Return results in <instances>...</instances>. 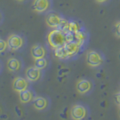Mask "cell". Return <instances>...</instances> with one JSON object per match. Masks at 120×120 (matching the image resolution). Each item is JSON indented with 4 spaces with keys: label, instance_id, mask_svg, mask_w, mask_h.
Wrapping results in <instances>:
<instances>
[{
    "label": "cell",
    "instance_id": "6da1fadb",
    "mask_svg": "<svg viewBox=\"0 0 120 120\" xmlns=\"http://www.w3.org/2000/svg\"><path fill=\"white\" fill-rule=\"evenodd\" d=\"M47 41L49 44L53 48L62 47L65 44V32L59 29L52 30L49 33L47 36Z\"/></svg>",
    "mask_w": 120,
    "mask_h": 120
},
{
    "label": "cell",
    "instance_id": "7a4b0ae2",
    "mask_svg": "<svg viewBox=\"0 0 120 120\" xmlns=\"http://www.w3.org/2000/svg\"><path fill=\"white\" fill-rule=\"evenodd\" d=\"M7 44L8 47L11 50H17L22 47V44H23V40L20 35H16V34H12L8 38Z\"/></svg>",
    "mask_w": 120,
    "mask_h": 120
},
{
    "label": "cell",
    "instance_id": "3957f363",
    "mask_svg": "<svg viewBox=\"0 0 120 120\" xmlns=\"http://www.w3.org/2000/svg\"><path fill=\"white\" fill-rule=\"evenodd\" d=\"M86 111L81 105H74L71 110V116L74 120H82L85 117Z\"/></svg>",
    "mask_w": 120,
    "mask_h": 120
},
{
    "label": "cell",
    "instance_id": "277c9868",
    "mask_svg": "<svg viewBox=\"0 0 120 120\" xmlns=\"http://www.w3.org/2000/svg\"><path fill=\"white\" fill-rule=\"evenodd\" d=\"M87 62L90 66L96 67L102 62L101 56L95 51H90L87 54Z\"/></svg>",
    "mask_w": 120,
    "mask_h": 120
},
{
    "label": "cell",
    "instance_id": "5b68a950",
    "mask_svg": "<svg viewBox=\"0 0 120 120\" xmlns=\"http://www.w3.org/2000/svg\"><path fill=\"white\" fill-rule=\"evenodd\" d=\"M50 6L49 0H34L32 4V8L36 12H44Z\"/></svg>",
    "mask_w": 120,
    "mask_h": 120
},
{
    "label": "cell",
    "instance_id": "8992f818",
    "mask_svg": "<svg viewBox=\"0 0 120 120\" xmlns=\"http://www.w3.org/2000/svg\"><path fill=\"white\" fill-rule=\"evenodd\" d=\"M28 86V82L24 78L22 77H16L13 82V89L16 92H20L26 89Z\"/></svg>",
    "mask_w": 120,
    "mask_h": 120
},
{
    "label": "cell",
    "instance_id": "52a82bcc",
    "mask_svg": "<svg viewBox=\"0 0 120 120\" xmlns=\"http://www.w3.org/2000/svg\"><path fill=\"white\" fill-rule=\"evenodd\" d=\"M26 77L30 81H36L40 78L41 71L40 69L37 68L35 67H30L27 68L26 71Z\"/></svg>",
    "mask_w": 120,
    "mask_h": 120
},
{
    "label": "cell",
    "instance_id": "ba28073f",
    "mask_svg": "<svg viewBox=\"0 0 120 120\" xmlns=\"http://www.w3.org/2000/svg\"><path fill=\"white\" fill-rule=\"evenodd\" d=\"M62 19L60 18L57 14H50L47 15L46 18L47 24L51 28H58L60 24Z\"/></svg>",
    "mask_w": 120,
    "mask_h": 120
},
{
    "label": "cell",
    "instance_id": "9c48e42d",
    "mask_svg": "<svg viewBox=\"0 0 120 120\" xmlns=\"http://www.w3.org/2000/svg\"><path fill=\"white\" fill-rule=\"evenodd\" d=\"M64 47H65V50H66L69 57L76 54L79 50V48H80L77 43L75 42V41H72V42H66L65 44H64Z\"/></svg>",
    "mask_w": 120,
    "mask_h": 120
},
{
    "label": "cell",
    "instance_id": "30bf717a",
    "mask_svg": "<svg viewBox=\"0 0 120 120\" xmlns=\"http://www.w3.org/2000/svg\"><path fill=\"white\" fill-rule=\"evenodd\" d=\"M31 54L34 59L43 58L45 56V50L44 48L39 44H35L32 47Z\"/></svg>",
    "mask_w": 120,
    "mask_h": 120
},
{
    "label": "cell",
    "instance_id": "8fae6325",
    "mask_svg": "<svg viewBox=\"0 0 120 120\" xmlns=\"http://www.w3.org/2000/svg\"><path fill=\"white\" fill-rule=\"evenodd\" d=\"M91 89V83L86 80H81L77 83V89L80 93H86Z\"/></svg>",
    "mask_w": 120,
    "mask_h": 120
},
{
    "label": "cell",
    "instance_id": "7c38bea8",
    "mask_svg": "<svg viewBox=\"0 0 120 120\" xmlns=\"http://www.w3.org/2000/svg\"><path fill=\"white\" fill-rule=\"evenodd\" d=\"M47 100L42 97H38L33 101V106L37 110H44L47 107Z\"/></svg>",
    "mask_w": 120,
    "mask_h": 120
},
{
    "label": "cell",
    "instance_id": "4fadbf2b",
    "mask_svg": "<svg viewBox=\"0 0 120 120\" xmlns=\"http://www.w3.org/2000/svg\"><path fill=\"white\" fill-rule=\"evenodd\" d=\"M7 67L11 71H18L20 68V63L19 60L15 58H11L8 59L7 63Z\"/></svg>",
    "mask_w": 120,
    "mask_h": 120
},
{
    "label": "cell",
    "instance_id": "5bb4252c",
    "mask_svg": "<svg viewBox=\"0 0 120 120\" xmlns=\"http://www.w3.org/2000/svg\"><path fill=\"white\" fill-rule=\"evenodd\" d=\"M19 96H20V100L22 103H28L31 101L32 98V94L29 90L25 89L23 91L19 92Z\"/></svg>",
    "mask_w": 120,
    "mask_h": 120
},
{
    "label": "cell",
    "instance_id": "9a60e30c",
    "mask_svg": "<svg viewBox=\"0 0 120 120\" xmlns=\"http://www.w3.org/2000/svg\"><path fill=\"white\" fill-rule=\"evenodd\" d=\"M54 54L56 56V57H57L59 59H65L69 58V56H68V55L66 50H65L64 45L62 47L55 48Z\"/></svg>",
    "mask_w": 120,
    "mask_h": 120
},
{
    "label": "cell",
    "instance_id": "2e32d148",
    "mask_svg": "<svg viewBox=\"0 0 120 120\" xmlns=\"http://www.w3.org/2000/svg\"><path fill=\"white\" fill-rule=\"evenodd\" d=\"M47 65V62L44 57L35 59V67L40 70L44 69Z\"/></svg>",
    "mask_w": 120,
    "mask_h": 120
},
{
    "label": "cell",
    "instance_id": "e0dca14e",
    "mask_svg": "<svg viewBox=\"0 0 120 120\" xmlns=\"http://www.w3.org/2000/svg\"><path fill=\"white\" fill-rule=\"evenodd\" d=\"M80 30V26L76 21H70L68 24V31L75 33Z\"/></svg>",
    "mask_w": 120,
    "mask_h": 120
},
{
    "label": "cell",
    "instance_id": "ac0fdd59",
    "mask_svg": "<svg viewBox=\"0 0 120 120\" xmlns=\"http://www.w3.org/2000/svg\"><path fill=\"white\" fill-rule=\"evenodd\" d=\"M74 41L75 42H79V41H84L85 38H86V34L80 31V30H79L77 32L74 33Z\"/></svg>",
    "mask_w": 120,
    "mask_h": 120
},
{
    "label": "cell",
    "instance_id": "d6986e66",
    "mask_svg": "<svg viewBox=\"0 0 120 120\" xmlns=\"http://www.w3.org/2000/svg\"><path fill=\"white\" fill-rule=\"evenodd\" d=\"M65 43L66 42H72L74 41V34L67 31L65 32Z\"/></svg>",
    "mask_w": 120,
    "mask_h": 120
},
{
    "label": "cell",
    "instance_id": "ffe728a7",
    "mask_svg": "<svg viewBox=\"0 0 120 120\" xmlns=\"http://www.w3.org/2000/svg\"><path fill=\"white\" fill-rule=\"evenodd\" d=\"M8 47V44L5 41H4L2 39H0V52H4Z\"/></svg>",
    "mask_w": 120,
    "mask_h": 120
},
{
    "label": "cell",
    "instance_id": "44dd1931",
    "mask_svg": "<svg viewBox=\"0 0 120 120\" xmlns=\"http://www.w3.org/2000/svg\"><path fill=\"white\" fill-rule=\"evenodd\" d=\"M115 29H116V35H117L118 37H120V22H117V23L116 24Z\"/></svg>",
    "mask_w": 120,
    "mask_h": 120
},
{
    "label": "cell",
    "instance_id": "7402d4cb",
    "mask_svg": "<svg viewBox=\"0 0 120 120\" xmlns=\"http://www.w3.org/2000/svg\"><path fill=\"white\" fill-rule=\"evenodd\" d=\"M15 110H16L17 114L18 116H22V111L18 108V107H16V108H15Z\"/></svg>",
    "mask_w": 120,
    "mask_h": 120
},
{
    "label": "cell",
    "instance_id": "603a6c76",
    "mask_svg": "<svg viewBox=\"0 0 120 120\" xmlns=\"http://www.w3.org/2000/svg\"><path fill=\"white\" fill-rule=\"evenodd\" d=\"M69 69H62L61 71H59V74H62V73H66V72H68Z\"/></svg>",
    "mask_w": 120,
    "mask_h": 120
},
{
    "label": "cell",
    "instance_id": "cb8c5ba5",
    "mask_svg": "<svg viewBox=\"0 0 120 120\" xmlns=\"http://www.w3.org/2000/svg\"><path fill=\"white\" fill-rule=\"evenodd\" d=\"M96 1H98V2H104L107 1V0H96Z\"/></svg>",
    "mask_w": 120,
    "mask_h": 120
},
{
    "label": "cell",
    "instance_id": "d4e9b609",
    "mask_svg": "<svg viewBox=\"0 0 120 120\" xmlns=\"http://www.w3.org/2000/svg\"><path fill=\"white\" fill-rule=\"evenodd\" d=\"M17 1H18V2H23V1H25V0H17Z\"/></svg>",
    "mask_w": 120,
    "mask_h": 120
}]
</instances>
